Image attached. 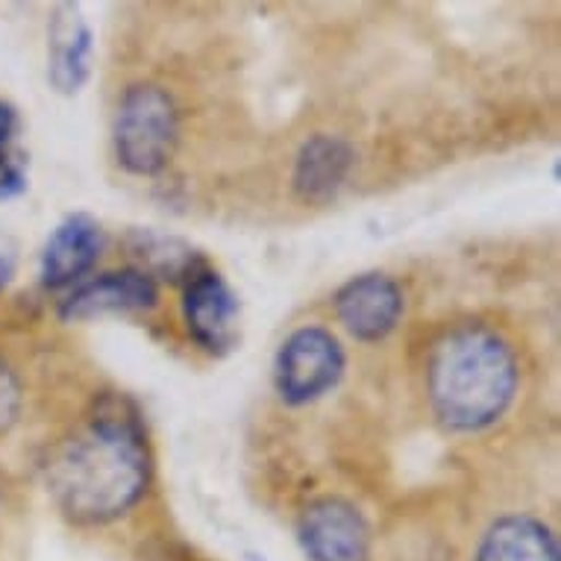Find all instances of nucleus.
I'll return each mask as SVG.
<instances>
[{
	"label": "nucleus",
	"instance_id": "nucleus-1",
	"mask_svg": "<svg viewBox=\"0 0 561 561\" xmlns=\"http://www.w3.org/2000/svg\"><path fill=\"white\" fill-rule=\"evenodd\" d=\"M47 491L75 526L129 515L153 485V453L141 414L124 394L101 397L47 459Z\"/></svg>",
	"mask_w": 561,
	"mask_h": 561
},
{
	"label": "nucleus",
	"instance_id": "nucleus-2",
	"mask_svg": "<svg viewBox=\"0 0 561 561\" xmlns=\"http://www.w3.org/2000/svg\"><path fill=\"white\" fill-rule=\"evenodd\" d=\"M426 409L450 435H479L512 412L524 382L515 339L482 318L435 332L421 368Z\"/></svg>",
	"mask_w": 561,
	"mask_h": 561
},
{
	"label": "nucleus",
	"instance_id": "nucleus-3",
	"mask_svg": "<svg viewBox=\"0 0 561 561\" xmlns=\"http://www.w3.org/2000/svg\"><path fill=\"white\" fill-rule=\"evenodd\" d=\"M180 106L159 83H133L112 115V153L129 176L162 174L180 145Z\"/></svg>",
	"mask_w": 561,
	"mask_h": 561
},
{
	"label": "nucleus",
	"instance_id": "nucleus-4",
	"mask_svg": "<svg viewBox=\"0 0 561 561\" xmlns=\"http://www.w3.org/2000/svg\"><path fill=\"white\" fill-rule=\"evenodd\" d=\"M347 374V350L330 327L300 323L276 347L271 386L279 403L306 409L332 394Z\"/></svg>",
	"mask_w": 561,
	"mask_h": 561
},
{
	"label": "nucleus",
	"instance_id": "nucleus-5",
	"mask_svg": "<svg viewBox=\"0 0 561 561\" xmlns=\"http://www.w3.org/2000/svg\"><path fill=\"white\" fill-rule=\"evenodd\" d=\"M180 314L188 339L209 356H227L239 344L241 335V304L239 295L206 262L188 271L183 279V300Z\"/></svg>",
	"mask_w": 561,
	"mask_h": 561
},
{
	"label": "nucleus",
	"instance_id": "nucleus-6",
	"mask_svg": "<svg viewBox=\"0 0 561 561\" xmlns=\"http://www.w3.org/2000/svg\"><path fill=\"white\" fill-rule=\"evenodd\" d=\"M297 541L306 561H370L368 517L339 494H321L300 508Z\"/></svg>",
	"mask_w": 561,
	"mask_h": 561
},
{
	"label": "nucleus",
	"instance_id": "nucleus-7",
	"mask_svg": "<svg viewBox=\"0 0 561 561\" xmlns=\"http://www.w3.org/2000/svg\"><path fill=\"white\" fill-rule=\"evenodd\" d=\"M162 304V288L148 271L136 265L112 267L101 274L85 276L59 304V318L65 323L94 321L106 314H150Z\"/></svg>",
	"mask_w": 561,
	"mask_h": 561
},
{
	"label": "nucleus",
	"instance_id": "nucleus-8",
	"mask_svg": "<svg viewBox=\"0 0 561 561\" xmlns=\"http://www.w3.org/2000/svg\"><path fill=\"white\" fill-rule=\"evenodd\" d=\"M335 321L359 344H379L400 327L405 312V291L386 271L350 276L332 295Z\"/></svg>",
	"mask_w": 561,
	"mask_h": 561
},
{
	"label": "nucleus",
	"instance_id": "nucleus-9",
	"mask_svg": "<svg viewBox=\"0 0 561 561\" xmlns=\"http://www.w3.org/2000/svg\"><path fill=\"white\" fill-rule=\"evenodd\" d=\"M106 250V230L89 213L65 215L56 230L47 236L45 248L38 253V279L50 291L80 286L85 276L101 262Z\"/></svg>",
	"mask_w": 561,
	"mask_h": 561
},
{
	"label": "nucleus",
	"instance_id": "nucleus-10",
	"mask_svg": "<svg viewBox=\"0 0 561 561\" xmlns=\"http://www.w3.org/2000/svg\"><path fill=\"white\" fill-rule=\"evenodd\" d=\"M94 38L80 7H56L47 33V80L59 94H77L92 77Z\"/></svg>",
	"mask_w": 561,
	"mask_h": 561
},
{
	"label": "nucleus",
	"instance_id": "nucleus-11",
	"mask_svg": "<svg viewBox=\"0 0 561 561\" xmlns=\"http://www.w3.org/2000/svg\"><path fill=\"white\" fill-rule=\"evenodd\" d=\"M356 153L350 148L347 138L318 133L306 138L304 148L297 150L295 168H291V188L304 203L318 206V203L332 201L347 183L353 171Z\"/></svg>",
	"mask_w": 561,
	"mask_h": 561
},
{
	"label": "nucleus",
	"instance_id": "nucleus-12",
	"mask_svg": "<svg viewBox=\"0 0 561 561\" xmlns=\"http://www.w3.org/2000/svg\"><path fill=\"white\" fill-rule=\"evenodd\" d=\"M477 561H559V538L535 515H503L488 526Z\"/></svg>",
	"mask_w": 561,
	"mask_h": 561
},
{
	"label": "nucleus",
	"instance_id": "nucleus-13",
	"mask_svg": "<svg viewBox=\"0 0 561 561\" xmlns=\"http://www.w3.org/2000/svg\"><path fill=\"white\" fill-rule=\"evenodd\" d=\"M21 409H24V386L19 370L0 356V435H7L19 424Z\"/></svg>",
	"mask_w": 561,
	"mask_h": 561
},
{
	"label": "nucleus",
	"instance_id": "nucleus-14",
	"mask_svg": "<svg viewBox=\"0 0 561 561\" xmlns=\"http://www.w3.org/2000/svg\"><path fill=\"white\" fill-rule=\"evenodd\" d=\"M27 188V168L19 153L10 150H0V201H10L15 194Z\"/></svg>",
	"mask_w": 561,
	"mask_h": 561
},
{
	"label": "nucleus",
	"instance_id": "nucleus-15",
	"mask_svg": "<svg viewBox=\"0 0 561 561\" xmlns=\"http://www.w3.org/2000/svg\"><path fill=\"white\" fill-rule=\"evenodd\" d=\"M15 271H19V244L0 227V291L10 286Z\"/></svg>",
	"mask_w": 561,
	"mask_h": 561
},
{
	"label": "nucleus",
	"instance_id": "nucleus-16",
	"mask_svg": "<svg viewBox=\"0 0 561 561\" xmlns=\"http://www.w3.org/2000/svg\"><path fill=\"white\" fill-rule=\"evenodd\" d=\"M15 129H19V115L10 103L0 101V150H10Z\"/></svg>",
	"mask_w": 561,
	"mask_h": 561
}]
</instances>
